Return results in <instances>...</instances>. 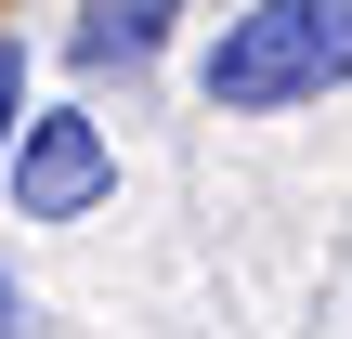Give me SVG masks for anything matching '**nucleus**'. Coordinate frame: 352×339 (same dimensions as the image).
<instances>
[{
  "label": "nucleus",
  "mask_w": 352,
  "mask_h": 339,
  "mask_svg": "<svg viewBox=\"0 0 352 339\" xmlns=\"http://www.w3.org/2000/svg\"><path fill=\"white\" fill-rule=\"evenodd\" d=\"M340 78H352V0H248L196 52L209 118H287V105H327Z\"/></svg>",
  "instance_id": "nucleus-1"
},
{
  "label": "nucleus",
  "mask_w": 352,
  "mask_h": 339,
  "mask_svg": "<svg viewBox=\"0 0 352 339\" xmlns=\"http://www.w3.org/2000/svg\"><path fill=\"white\" fill-rule=\"evenodd\" d=\"M0 170H13V222H91L118 196V144H104L91 105H26Z\"/></svg>",
  "instance_id": "nucleus-2"
},
{
  "label": "nucleus",
  "mask_w": 352,
  "mask_h": 339,
  "mask_svg": "<svg viewBox=\"0 0 352 339\" xmlns=\"http://www.w3.org/2000/svg\"><path fill=\"white\" fill-rule=\"evenodd\" d=\"M183 13H196V0H78V26H65V52H78L91 78H104V65L131 78V65H157V52L183 39Z\"/></svg>",
  "instance_id": "nucleus-3"
},
{
  "label": "nucleus",
  "mask_w": 352,
  "mask_h": 339,
  "mask_svg": "<svg viewBox=\"0 0 352 339\" xmlns=\"http://www.w3.org/2000/svg\"><path fill=\"white\" fill-rule=\"evenodd\" d=\"M13 131H26V39L0 26V157H13Z\"/></svg>",
  "instance_id": "nucleus-4"
},
{
  "label": "nucleus",
  "mask_w": 352,
  "mask_h": 339,
  "mask_svg": "<svg viewBox=\"0 0 352 339\" xmlns=\"http://www.w3.org/2000/svg\"><path fill=\"white\" fill-rule=\"evenodd\" d=\"M0 339H39V314H26V287H13V261H0Z\"/></svg>",
  "instance_id": "nucleus-5"
}]
</instances>
